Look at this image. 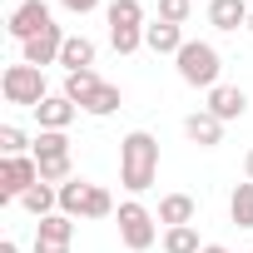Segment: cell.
I'll return each mask as SVG.
<instances>
[{
	"label": "cell",
	"instance_id": "6da1fadb",
	"mask_svg": "<svg viewBox=\"0 0 253 253\" xmlns=\"http://www.w3.org/2000/svg\"><path fill=\"white\" fill-rule=\"evenodd\" d=\"M154 179H159V139L149 129L124 134L119 139V184L129 194H144V189H154Z\"/></svg>",
	"mask_w": 253,
	"mask_h": 253
},
{
	"label": "cell",
	"instance_id": "7a4b0ae2",
	"mask_svg": "<svg viewBox=\"0 0 253 253\" xmlns=\"http://www.w3.org/2000/svg\"><path fill=\"white\" fill-rule=\"evenodd\" d=\"M179 65V80L194 84V89H213L218 84V70H223V55L209 45V40H184V50L174 55Z\"/></svg>",
	"mask_w": 253,
	"mask_h": 253
},
{
	"label": "cell",
	"instance_id": "3957f363",
	"mask_svg": "<svg viewBox=\"0 0 253 253\" xmlns=\"http://www.w3.org/2000/svg\"><path fill=\"white\" fill-rule=\"evenodd\" d=\"M119 243L129 248V253H144V248H154V238H159V213H149L139 199H129V204H119Z\"/></svg>",
	"mask_w": 253,
	"mask_h": 253
},
{
	"label": "cell",
	"instance_id": "277c9868",
	"mask_svg": "<svg viewBox=\"0 0 253 253\" xmlns=\"http://www.w3.org/2000/svg\"><path fill=\"white\" fill-rule=\"evenodd\" d=\"M0 94H5V104H25V109H35L50 89H45V70H35V65H10L5 75H0Z\"/></svg>",
	"mask_w": 253,
	"mask_h": 253
},
{
	"label": "cell",
	"instance_id": "5b68a950",
	"mask_svg": "<svg viewBox=\"0 0 253 253\" xmlns=\"http://www.w3.org/2000/svg\"><path fill=\"white\" fill-rule=\"evenodd\" d=\"M40 184V164L35 154H15V159H0V204H20L25 189Z\"/></svg>",
	"mask_w": 253,
	"mask_h": 253
},
{
	"label": "cell",
	"instance_id": "8992f818",
	"mask_svg": "<svg viewBox=\"0 0 253 253\" xmlns=\"http://www.w3.org/2000/svg\"><path fill=\"white\" fill-rule=\"evenodd\" d=\"M50 25H55V20H50V5H45V0H20V5L10 10V25H5V30H10V40L25 45V40H35L40 30H50Z\"/></svg>",
	"mask_w": 253,
	"mask_h": 253
},
{
	"label": "cell",
	"instance_id": "52a82bcc",
	"mask_svg": "<svg viewBox=\"0 0 253 253\" xmlns=\"http://www.w3.org/2000/svg\"><path fill=\"white\" fill-rule=\"evenodd\" d=\"M60 50H65V30H60V25H50V30H40L35 40H25V45H20V60H25V65H35V70H45V65H60Z\"/></svg>",
	"mask_w": 253,
	"mask_h": 253
},
{
	"label": "cell",
	"instance_id": "ba28073f",
	"mask_svg": "<svg viewBox=\"0 0 253 253\" xmlns=\"http://www.w3.org/2000/svg\"><path fill=\"white\" fill-rule=\"evenodd\" d=\"M204 109H209L213 119H223V124H228V119H243V114H248V94H243L238 84H213Z\"/></svg>",
	"mask_w": 253,
	"mask_h": 253
},
{
	"label": "cell",
	"instance_id": "9c48e42d",
	"mask_svg": "<svg viewBox=\"0 0 253 253\" xmlns=\"http://www.w3.org/2000/svg\"><path fill=\"white\" fill-rule=\"evenodd\" d=\"M184 134H189V144H199V149H218V139H223V119H213L209 109H194V114L184 119Z\"/></svg>",
	"mask_w": 253,
	"mask_h": 253
},
{
	"label": "cell",
	"instance_id": "30bf717a",
	"mask_svg": "<svg viewBox=\"0 0 253 253\" xmlns=\"http://www.w3.org/2000/svg\"><path fill=\"white\" fill-rule=\"evenodd\" d=\"M80 114V104L75 99H65V94H45L40 104H35V119H40V129H70V119Z\"/></svg>",
	"mask_w": 253,
	"mask_h": 253
},
{
	"label": "cell",
	"instance_id": "8fae6325",
	"mask_svg": "<svg viewBox=\"0 0 253 253\" xmlns=\"http://www.w3.org/2000/svg\"><path fill=\"white\" fill-rule=\"evenodd\" d=\"M248 15H253L248 0H209V25L213 30H238V25H248Z\"/></svg>",
	"mask_w": 253,
	"mask_h": 253
},
{
	"label": "cell",
	"instance_id": "7c38bea8",
	"mask_svg": "<svg viewBox=\"0 0 253 253\" xmlns=\"http://www.w3.org/2000/svg\"><path fill=\"white\" fill-rule=\"evenodd\" d=\"M144 45H149L154 55H179V50H184V30L169 25V20H154V25H144Z\"/></svg>",
	"mask_w": 253,
	"mask_h": 253
},
{
	"label": "cell",
	"instance_id": "4fadbf2b",
	"mask_svg": "<svg viewBox=\"0 0 253 253\" xmlns=\"http://www.w3.org/2000/svg\"><path fill=\"white\" fill-rule=\"evenodd\" d=\"M60 65H65V75H75V70H94V40H89V35H65Z\"/></svg>",
	"mask_w": 253,
	"mask_h": 253
},
{
	"label": "cell",
	"instance_id": "5bb4252c",
	"mask_svg": "<svg viewBox=\"0 0 253 253\" xmlns=\"http://www.w3.org/2000/svg\"><path fill=\"white\" fill-rule=\"evenodd\" d=\"M194 213H199V204H194L189 194H164V199H159V223H164V228L194 223Z\"/></svg>",
	"mask_w": 253,
	"mask_h": 253
},
{
	"label": "cell",
	"instance_id": "9a60e30c",
	"mask_svg": "<svg viewBox=\"0 0 253 253\" xmlns=\"http://www.w3.org/2000/svg\"><path fill=\"white\" fill-rule=\"evenodd\" d=\"M104 20H109V30H144V5L139 0H109Z\"/></svg>",
	"mask_w": 253,
	"mask_h": 253
},
{
	"label": "cell",
	"instance_id": "2e32d148",
	"mask_svg": "<svg viewBox=\"0 0 253 253\" xmlns=\"http://www.w3.org/2000/svg\"><path fill=\"white\" fill-rule=\"evenodd\" d=\"M35 238H40V243H70V238H75V218H70V213L35 218Z\"/></svg>",
	"mask_w": 253,
	"mask_h": 253
},
{
	"label": "cell",
	"instance_id": "e0dca14e",
	"mask_svg": "<svg viewBox=\"0 0 253 253\" xmlns=\"http://www.w3.org/2000/svg\"><path fill=\"white\" fill-rule=\"evenodd\" d=\"M99 84H104V80H99L94 70H75V75H65V89H60V94H65V99H75V104H84Z\"/></svg>",
	"mask_w": 253,
	"mask_h": 253
},
{
	"label": "cell",
	"instance_id": "ac0fdd59",
	"mask_svg": "<svg viewBox=\"0 0 253 253\" xmlns=\"http://www.w3.org/2000/svg\"><path fill=\"white\" fill-rule=\"evenodd\" d=\"M119 104H124L119 84H99V89H94V94H89V99H84L80 109H84V114H94V119H104V114H114Z\"/></svg>",
	"mask_w": 253,
	"mask_h": 253
},
{
	"label": "cell",
	"instance_id": "d6986e66",
	"mask_svg": "<svg viewBox=\"0 0 253 253\" xmlns=\"http://www.w3.org/2000/svg\"><path fill=\"white\" fill-rule=\"evenodd\" d=\"M164 253H204V243H199V228H194V223L164 228Z\"/></svg>",
	"mask_w": 253,
	"mask_h": 253
},
{
	"label": "cell",
	"instance_id": "ffe728a7",
	"mask_svg": "<svg viewBox=\"0 0 253 253\" xmlns=\"http://www.w3.org/2000/svg\"><path fill=\"white\" fill-rule=\"evenodd\" d=\"M84 199H89V184H84V179H70V184H60V213L80 218V213H84Z\"/></svg>",
	"mask_w": 253,
	"mask_h": 253
},
{
	"label": "cell",
	"instance_id": "44dd1931",
	"mask_svg": "<svg viewBox=\"0 0 253 253\" xmlns=\"http://www.w3.org/2000/svg\"><path fill=\"white\" fill-rule=\"evenodd\" d=\"M228 218L238 228H253V184H238L233 199H228Z\"/></svg>",
	"mask_w": 253,
	"mask_h": 253
},
{
	"label": "cell",
	"instance_id": "7402d4cb",
	"mask_svg": "<svg viewBox=\"0 0 253 253\" xmlns=\"http://www.w3.org/2000/svg\"><path fill=\"white\" fill-rule=\"evenodd\" d=\"M45 154H70V134H65V129H40L35 159H45Z\"/></svg>",
	"mask_w": 253,
	"mask_h": 253
},
{
	"label": "cell",
	"instance_id": "603a6c76",
	"mask_svg": "<svg viewBox=\"0 0 253 253\" xmlns=\"http://www.w3.org/2000/svg\"><path fill=\"white\" fill-rule=\"evenodd\" d=\"M109 213H114V199H109V189L89 184V199H84V213H80V218H109Z\"/></svg>",
	"mask_w": 253,
	"mask_h": 253
},
{
	"label": "cell",
	"instance_id": "cb8c5ba5",
	"mask_svg": "<svg viewBox=\"0 0 253 253\" xmlns=\"http://www.w3.org/2000/svg\"><path fill=\"white\" fill-rule=\"evenodd\" d=\"M25 149H35V144L25 139V129H15V124H0V154L15 159V154H25Z\"/></svg>",
	"mask_w": 253,
	"mask_h": 253
},
{
	"label": "cell",
	"instance_id": "d4e9b609",
	"mask_svg": "<svg viewBox=\"0 0 253 253\" xmlns=\"http://www.w3.org/2000/svg\"><path fill=\"white\" fill-rule=\"evenodd\" d=\"M194 15V0H159V20H169V25H184Z\"/></svg>",
	"mask_w": 253,
	"mask_h": 253
},
{
	"label": "cell",
	"instance_id": "484cf974",
	"mask_svg": "<svg viewBox=\"0 0 253 253\" xmlns=\"http://www.w3.org/2000/svg\"><path fill=\"white\" fill-rule=\"evenodd\" d=\"M109 45H114V55H134L144 45V30H109Z\"/></svg>",
	"mask_w": 253,
	"mask_h": 253
},
{
	"label": "cell",
	"instance_id": "4316f807",
	"mask_svg": "<svg viewBox=\"0 0 253 253\" xmlns=\"http://www.w3.org/2000/svg\"><path fill=\"white\" fill-rule=\"evenodd\" d=\"M65 10H75V15H89V10H99V0H60Z\"/></svg>",
	"mask_w": 253,
	"mask_h": 253
},
{
	"label": "cell",
	"instance_id": "83f0119b",
	"mask_svg": "<svg viewBox=\"0 0 253 253\" xmlns=\"http://www.w3.org/2000/svg\"><path fill=\"white\" fill-rule=\"evenodd\" d=\"M35 253H70V243H40L35 238Z\"/></svg>",
	"mask_w": 253,
	"mask_h": 253
},
{
	"label": "cell",
	"instance_id": "f1b7e54d",
	"mask_svg": "<svg viewBox=\"0 0 253 253\" xmlns=\"http://www.w3.org/2000/svg\"><path fill=\"white\" fill-rule=\"evenodd\" d=\"M243 174H248V184H253V149L243 154Z\"/></svg>",
	"mask_w": 253,
	"mask_h": 253
},
{
	"label": "cell",
	"instance_id": "f546056e",
	"mask_svg": "<svg viewBox=\"0 0 253 253\" xmlns=\"http://www.w3.org/2000/svg\"><path fill=\"white\" fill-rule=\"evenodd\" d=\"M0 253H20V248H15V238H5V243H0Z\"/></svg>",
	"mask_w": 253,
	"mask_h": 253
},
{
	"label": "cell",
	"instance_id": "4dcf8cb0",
	"mask_svg": "<svg viewBox=\"0 0 253 253\" xmlns=\"http://www.w3.org/2000/svg\"><path fill=\"white\" fill-rule=\"evenodd\" d=\"M204 253H228V248L223 243H204Z\"/></svg>",
	"mask_w": 253,
	"mask_h": 253
},
{
	"label": "cell",
	"instance_id": "1f68e13d",
	"mask_svg": "<svg viewBox=\"0 0 253 253\" xmlns=\"http://www.w3.org/2000/svg\"><path fill=\"white\" fill-rule=\"evenodd\" d=\"M248 35H253V15H248Z\"/></svg>",
	"mask_w": 253,
	"mask_h": 253
},
{
	"label": "cell",
	"instance_id": "d6a6232c",
	"mask_svg": "<svg viewBox=\"0 0 253 253\" xmlns=\"http://www.w3.org/2000/svg\"><path fill=\"white\" fill-rule=\"evenodd\" d=\"M248 253H253V248H248Z\"/></svg>",
	"mask_w": 253,
	"mask_h": 253
}]
</instances>
